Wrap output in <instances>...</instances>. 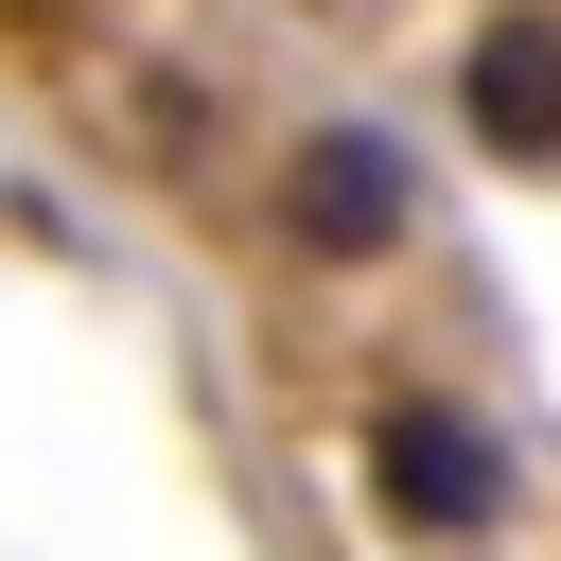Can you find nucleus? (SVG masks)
Listing matches in <instances>:
<instances>
[{"label":"nucleus","mask_w":561,"mask_h":561,"mask_svg":"<svg viewBox=\"0 0 561 561\" xmlns=\"http://www.w3.org/2000/svg\"><path fill=\"white\" fill-rule=\"evenodd\" d=\"M351 456H368V508H386L403 543H491V526H508V438H491L456 386H386V403L351 421Z\"/></svg>","instance_id":"obj_1"},{"label":"nucleus","mask_w":561,"mask_h":561,"mask_svg":"<svg viewBox=\"0 0 561 561\" xmlns=\"http://www.w3.org/2000/svg\"><path fill=\"white\" fill-rule=\"evenodd\" d=\"M263 228H280V263H386L403 245V158L368 123H316V140H280Z\"/></svg>","instance_id":"obj_2"},{"label":"nucleus","mask_w":561,"mask_h":561,"mask_svg":"<svg viewBox=\"0 0 561 561\" xmlns=\"http://www.w3.org/2000/svg\"><path fill=\"white\" fill-rule=\"evenodd\" d=\"M456 123L491 158H561V0H491L456 53Z\"/></svg>","instance_id":"obj_3"}]
</instances>
